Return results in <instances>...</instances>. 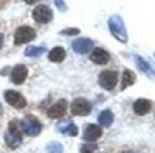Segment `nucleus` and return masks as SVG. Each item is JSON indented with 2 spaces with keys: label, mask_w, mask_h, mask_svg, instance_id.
Returning a JSON list of instances; mask_svg holds the SVG:
<instances>
[{
  "label": "nucleus",
  "mask_w": 155,
  "mask_h": 153,
  "mask_svg": "<svg viewBox=\"0 0 155 153\" xmlns=\"http://www.w3.org/2000/svg\"><path fill=\"white\" fill-rule=\"evenodd\" d=\"M79 29L78 28H66V29H62L61 30V35H66V36H76L79 35Z\"/></svg>",
  "instance_id": "23"
},
{
  "label": "nucleus",
  "mask_w": 155,
  "mask_h": 153,
  "mask_svg": "<svg viewBox=\"0 0 155 153\" xmlns=\"http://www.w3.org/2000/svg\"><path fill=\"white\" fill-rule=\"evenodd\" d=\"M135 74H134V71L131 69H125L124 71V74H122V85H121V90H125L128 87H131V85L135 82Z\"/></svg>",
  "instance_id": "18"
},
{
  "label": "nucleus",
  "mask_w": 155,
  "mask_h": 153,
  "mask_svg": "<svg viewBox=\"0 0 155 153\" xmlns=\"http://www.w3.org/2000/svg\"><path fill=\"white\" fill-rule=\"evenodd\" d=\"M5 142L7 144V148L10 149H16L20 146V143H22V126H20L19 120L13 119L9 123L7 131L5 133Z\"/></svg>",
  "instance_id": "1"
},
{
  "label": "nucleus",
  "mask_w": 155,
  "mask_h": 153,
  "mask_svg": "<svg viewBox=\"0 0 155 153\" xmlns=\"http://www.w3.org/2000/svg\"><path fill=\"white\" fill-rule=\"evenodd\" d=\"M92 111V106L88 100L85 98H76L73 100L72 104H71V113L73 116H79V117H85L88 116L89 113Z\"/></svg>",
  "instance_id": "6"
},
{
  "label": "nucleus",
  "mask_w": 155,
  "mask_h": 153,
  "mask_svg": "<svg viewBox=\"0 0 155 153\" xmlns=\"http://www.w3.org/2000/svg\"><path fill=\"white\" fill-rule=\"evenodd\" d=\"M58 130L62 131L63 134H69V136H78V127L73 124L72 121H62L58 124Z\"/></svg>",
  "instance_id": "15"
},
{
  "label": "nucleus",
  "mask_w": 155,
  "mask_h": 153,
  "mask_svg": "<svg viewBox=\"0 0 155 153\" xmlns=\"http://www.w3.org/2000/svg\"><path fill=\"white\" fill-rule=\"evenodd\" d=\"M53 17V12L49 6L46 5H39L38 7H35L33 10V19L38 23H49Z\"/></svg>",
  "instance_id": "7"
},
{
  "label": "nucleus",
  "mask_w": 155,
  "mask_h": 153,
  "mask_svg": "<svg viewBox=\"0 0 155 153\" xmlns=\"http://www.w3.org/2000/svg\"><path fill=\"white\" fill-rule=\"evenodd\" d=\"M109 54L105 51V49H102V48H95L92 54H91V61L95 64H98V65H105V64L109 62Z\"/></svg>",
  "instance_id": "12"
},
{
  "label": "nucleus",
  "mask_w": 155,
  "mask_h": 153,
  "mask_svg": "<svg viewBox=\"0 0 155 153\" xmlns=\"http://www.w3.org/2000/svg\"><path fill=\"white\" fill-rule=\"evenodd\" d=\"M96 144L95 143H85L82 148H81V153H94L96 150Z\"/></svg>",
  "instance_id": "22"
},
{
  "label": "nucleus",
  "mask_w": 155,
  "mask_h": 153,
  "mask_svg": "<svg viewBox=\"0 0 155 153\" xmlns=\"http://www.w3.org/2000/svg\"><path fill=\"white\" fill-rule=\"evenodd\" d=\"M45 52V48L42 46H28L25 49V55L29 58H38Z\"/></svg>",
  "instance_id": "19"
},
{
  "label": "nucleus",
  "mask_w": 155,
  "mask_h": 153,
  "mask_svg": "<svg viewBox=\"0 0 155 153\" xmlns=\"http://www.w3.org/2000/svg\"><path fill=\"white\" fill-rule=\"evenodd\" d=\"M26 78H28V68H26L25 65H22V64L15 65L10 72L12 82H13V84H17V85L23 84V82L26 81Z\"/></svg>",
  "instance_id": "9"
},
{
  "label": "nucleus",
  "mask_w": 155,
  "mask_h": 153,
  "mask_svg": "<svg viewBox=\"0 0 155 153\" xmlns=\"http://www.w3.org/2000/svg\"><path fill=\"white\" fill-rule=\"evenodd\" d=\"M98 82H99V85L104 88V90L112 91L115 88L116 82H118V72H116V71H112V69L102 71L99 74Z\"/></svg>",
  "instance_id": "4"
},
{
  "label": "nucleus",
  "mask_w": 155,
  "mask_h": 153,
  "mask_svg": "<svg viewBox=\"0 0 155 153\" xmlns=\"http://www.w3.org/2000/svg\"><path fill=\"white\" fill-rule=\"evenodd\" d=\"M20 126H22V130L29 136H38L42 131V123L35 116H26L20 121Z\"/></svg>",
  "instance_id": "3"
},
{
  "label": "nucleus",
  "mask_w": 155,
  "mask_h": 153,
  "mask_svg": "<svg viewBox=\"0 0 155 153\" xmlns=\"http://www.w3.org/2000/svg\"><path fill=\"white\" fill-rule=\"evenodd\" d=\"M66 107H68L66 100H59L58 103H55L53 106H50L48 108V116L50 119H62L65 116V113H66Z\"/></svg>",
  "instance_id": "10"
},
{
  "label": "nucleus",
  "mask_w": 155,
  "mask_h": 153,
  "mask_svg": "<svg viewBox=\"0 0 155 153\" xmlns=\"http://www.w3.org/2000/svg\"><path fill=\"white\" fill-rule=\"evenodd\" d=\"M2 46H3V35L0 33V49H2Z\"/></svg>",
  "instance_id": "25"
},
{
  "label": "nucleus",
  "mask_w": 155,
  "mask_h": 153,
  "mask_svg": "<svg viewBox=\"0 0 155 153\" xmlns=\"http://www.w3.org/2000/svg\"><path fill=\"white\" fill-rule=\"evenodd\" d=\"M66 58V51L62 46H55L52 51L49 52V59L52 62H62Z\"/></svg>",
  "instance_id": "16"
},
{
  "label": "nucleus",
  "mask_w": 155,
  "mask_h": 153,
  "mask_svg": "<svg viewBox=\"0 0 155 153\" xmlns=\"http://www.w3.org/2000/svg\"><path fill=\"white\" fill-rule=\"evenodd\" d=\"M46 152L48 153H63V146L58 142H52L46 146Z\"/></svg>",
  "instance_id": "20"
},
{
  "label": "nucleus",
  "mask_w": 155,
  "mask_h": 153,
  "mask_svg": "<svg viewBox=\"0 0 155 153\" xmlns=\"http://www.w3.org/2000/svg\"><path fill=\"white\" fill-rule=\"evenodd\" d=\"M151 101L150 100H145V98H139L137 101L134 103V111L135 114H138V116H145V114H148L151 111Z\"/></svg>",
  "instance_id": "14"
},
{
  "label": "nucleus",
  "mask_w": 155,
  "mask_h": 153,
  "mask_svg": "<svg viewBox=\"0 0 155 153\" xmlns=\"http://www.w3.org/2000/svg\"><path fill=\"white\" fill-rule=\"evenodd\" d=\"M2 114H3V107H2V104H0V117H2Z\"/></svg>",
  "instance_id": "26"
},
{
  "label": "nucleus",
  "mask_w": 155,
  "mask_h": 153,
  "mask_svg": "<svg viewBox=\"0 0 155 153\" xmlns=\"http://www.w3.org/2000/svg\"><path fill=\"white\" fill-rule=\"evenodd\" d=\"M98 121L102 127H111L114 123V113L111 110H104L102 113L98 116Z\"/></svg>",
  "instance_id": "17"
},
{
  "label": "nucleus",
  "mask_w": 155,
  "mask_h": 153,
  "mask_svg": "<svg viewBox=\"0 0 155 153\" xmlns=\"http://www.w3.org/2000/svg\"><path fill=\"white\" fill-rule=\"evenodd\" d=\"M135 61H137V65H138V68L141 69V71H144V72H150V71H151L150 65H148V62L145 61L144 58L135 57Z\"/></svg>",
  "instance_id": "21"
},
{
  "label": "nucleus",
  "mask_w": 155,
  "mask_h": 153,
  "mask_svg": "<svg viewBox=\"0 0 155 153\" xmlns=\"http://www.w3.org/2000/svg\"><path fill=\"white\" fill-rule=\"evenodd\" d=\"M36 38V32L33 28L30 26H20L16 29L15 32V43L16 45H22V43H28L30 40Z\"/></svg>",
  "instance_id": "5"
},
{
  "label": "nucleus",
  "mask_w": 155,
  "mask_h": 153,
  "mask_svg": "<svg viewBox=\"0 0 155 153\" xmlns=\"http://www.w3.org/2000/svg\"><path fill=\"white\" fill-rule=\"evenodd\" d=\"M5 100L15 108L26 107V98H25L20 92H17V91H15V90L5 91Z\"/></svg>",
  "instance_id": "8"
},
{
  "label": "nucleus",
  "mask_w": 155,
  "mask_h": 153,
  "mask_svg": "<svg viewBox=\"0 0 155 153\" xmlns=\"http://www.w3.org/2000/svg\"><path fill=\"white\" fill-rule=\"evenodd\" d=\"M55 5L61 9V10H66V6H65V3L63 2H55Z\"/></svg>",
  "instance_id": "24"
},
{
  "label": "nucleus",
  "mask_w": 155,
  "mask_h": 153,
  "mask_svg": "<svg viewBox=\"0 0 155 153\" xmlns=\"http://www.w3.org/2000/svg\"><path fill=\"white\" fill-rule=\"evenodd\" d=\"M101 136H102V129H101L99 126H96V124L86 126L85 133H83V139H85L86 142H95V140H98Z\"/></svg>",
  "instance_id": "13"
},
{
  "label": "nucleus",
  "mask_w": 155,
  "mask_h": 153,
  "mask_svg": "<svg viewBox=\"0 0 155 153\" xmlns=\"http://www.w3.org/2000/svg\"><path fill=\"white\" fill-rule=\"evenodd\" d=\"M154 57H155V54H154Z\"/></svg>",
  "instance_id": "27"
},
{
  "label": "nucleus",
  "mask_w": 155,
  "mask_h": 153,
  "mask_svg": "<svg viewBox=\"0 0 155 153\" xmlns=\"http://www.w3.org/2000/svg\"><path fill=\"white\" fill-rule=\"evenodd\" d=\"M108 26H109V30H111V33L114 35L115 39H118L122 43H127L128 33L127 29H125V23H124V20H122V17L119 15H114V16L109 17Z\"/></svg>",
  "instance_id": "2"
},
{
  "label": "nucleus",
  "mask_w": 155,
  "mask_h": 153,
  "mask_svg": "<svg viewBox=\"0 0 155 153\" xmlns=\"http://www.w3.org/2000/svg\"><path fill=\"white\" fill-rule=\"evenodd\" d=\"M94 46V42L89 38H79L72 42V49L76 54H88Z\"/></svg>",
  "instance_id": "11"
}]
</instances>
